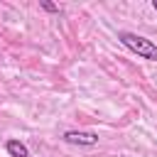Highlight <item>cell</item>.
I'll return each instance as SVG.
<instances>
[{"label":"cell","instance_id":"6da1fadb","mask_svg":"<svg viewBox=\"0 0 157 157\" xmlns=\"http://www.w3.org/2000/svg\"><path fill=\"white\" fill-rule=\"evenodd\" d=\"M118 39L125 49H130L132 54H137L140 59H150V61H157V44L142 34H135V32H118Z\"/></svg>","mask_w":157,"mask_h":157},{"label":"cell","instance_id":"3957f363","mask_svg":"<svg viewBox=\"0 0 157 157\" xmlns=\"http://www.w3.org/2000/svg\"><path fill=\"white\" fill-rule=\"evenodd\" d=\"M5 150H7V155H10V157H29L27 145H25V142H20V140H7V142H5Z\"/></svg>","mask_w":157,"mask_h":157},{"label":"cell","instance_id":"5b68a950","mask_svg":"<svg viewBox=\"0 0 157 157\" xmlns=\"http://www.w3.org/2000/svg\"><path fill=\"white\" fill-rule=\"evenodd\" d=\"M152 10H155V12H157V0H152Z\"/></svg>","mask_w":157,"mask_h":157},{"label":"cell","instance_id":"7a4b0ae2","mask_svg":"<svg viewBox=\"0 0 157 157\" xmlns=\"http://www.w3.org/2000/svg\"><path fill=\"white\" fill-rule=\"evenodd\" d=\"M61 140L69 142V145L93 147V145H98V132H93V130H66V132L61 135Z\"/></svg>","mask_w":157,"mask_h":157},{"label":"cell","instance_id":"277c9868","mask_svg":"<svg viewBox=\"0 0 157 157\" xmlns=\"http://www.w3.org/2000/svg\"><path fill=\"white\" fill-rule=\"evenodd\" d=\"M39 7H42V10H47V12H61V7H59V5H54V2H49V0H39Z\"/></svg>","mask_w":157,"mask_h":157}]
</instances>
